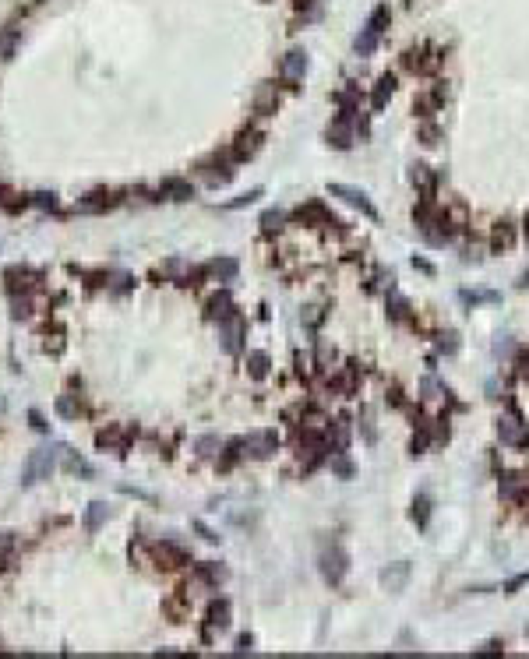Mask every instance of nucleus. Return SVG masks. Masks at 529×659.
<instances>
[{
  "mask_svg": "<svg viewBox=\"0 0 529 659\" xmlns=\"http://www.w3.org/2000/svg\"><path fill=\"white\" fill-rule=\"evenodd\" d=\"M413 187H420L423 190V197H430L434 194V184H437V177L430 173V166H413Z\"/></svg>",
  "mask_w": 529,
  "mask_h": 659,
  "instance_id": "nucleus-24",
  "label": "nucleus"
},
{
  "mask_svg": "<svg viewBox=\"0 0 529 659\" xmlns=\"http://www.w3.org/2000/svg\"><path fill=\"white\" fill-rule=\"evenodd\" d=\"M413 265H417V268H420V272H427V276H430V272H434V268H430V265H427V261H423V258H413Z\"/></svg>",
  "mask_w": 529,
  "mask_h": 659,
  "instance_id": "nucleus-46",
  "label": "nucleus"
},
{
  "mask_svg": "<svg viewBox=\"0 0 529 659\" xmlns=\"http://www.w3.org/2000/svg\"><path fill=\"white\" fill-rule=\"evenodd\" d=\"M156 561H159L163 567H170V571H173V567H184V565H187V550L166 540V543H159V547H156Z\"/></svg>",
  "mask_w": 529,
  "mask_h": 659,
  "instance_id": "nucleus-14",
  "label": "nucleus"
},
{
  "mask_svg": "<svg viewBox=\"0 0 529 659\" xmlns=\"http://www.w3.org/2000/svg\"><path fill=\"white\" fill-rule=\"evenodd\" d=\"M385 296H388V317H392V321H410V317H413V307H410V300H406L403 293L392 289V293H385Z\"/></svg>",
  "mask_w": 529,
  "mask_h": 659,
  "instance_id": "nucleus-21",
  "label": "nucleus"
},
{
  "mask_svg": "<svg viewBox=\"0 0 529 659\" xmlns=\"http://www.w3.org/2000/svg\"><path fill=\"white\" fill-rule=\"evenodd\" d=\"M406 578H410V565H406V561H399V565H388L385 571H381V585H385L388 592H403Z\"/></svg>",
  "mask_w": 529,
  "mask_h": 659,
  "instance_id": "nucleus-16",
  "label": "nucleus"
},
{
  "mask_svg": "<svg viewBox=\"0 0 529 659\" xmlns=\"http://www.w3.org/2000/svg\"><path fill=\"white\" fill-rule=\"evenodd\" d=\"M32 427H36V430H46V423H43V416H39V413H32Z\"/></svg>",
  "mask_w": 529,
  "mask_h": 659,
  "instance_id": "nucleus-47",
  "label": "nucleus"
},
{
  "mask_svg": "<svg viewBox=\"0 0 529 659\" xmlns=\"http://www.w3.org/2000/svg\"><path fill=\"white\" fill-rule=\"evenodd\" d=\"M261 197V187H254V190H247V194H240L236 201H229V208H244V205H251V201H258Z\"/></svg>",
  "mask_w": 529,
  "mask_h": 659,
  "instance_id": "nucleus-39",
  "label": "nucleus"
},
{
  "mask_svg": "<svg viewBox=\"0 0 529 659\" xmlns=\"http://www.w3.org/2000/svg\"><path fill=\"white\" fill-rule=\"evenodd\" d=\"M205 272H209L215 283H233V279H236V272H240V265H236L233 258H219V261H212Z\"/></svg>",
  "mask_w": 529,
  "mask_h": 659,
  "instance_id": "nucleus-19",
  "label": "nucleus"
},
{
  "mask_svg": "<svg viewBox=\"0 0 529 659\" xmlns=\"http://www.w3.org/2000/svg\"><path fill=\"white\" fill-rule=\"evenodd\" d=\"M215 448H219L215 437H202V441H198V455H215Z\"/></svg>",
  "mask_w": 529,
  "mask_h": 659,
  "instance_id": "nucleus-41",
  "label": "nucleus"
},
{
  "mask_svg": "<svg viewBox=\"0 0 529 659\" xmlns=\"http://www.w3.org/2000/svg\"><path fill=\"white\" fill-rule=\"evenodd\" d=\"M437 138H441L437 124H420V141L423 145H437Z\"/></svg>",
  "mask_w": 529,
  "mask_h": 659,
  "instance_id": "nucleus-38",
  "label": "nucleus"
},
{
  "mask_svg": "<svg viewBox=\"0 0 529 659\" xmlns=\"http://www.w3.org/2000/svg\"><path fill=\"white\" fill-rule=\"evenodd\" d=\"M325 138H328V145L332 148H349L353 141H356V124H353V116H335L328 127H325Z\"/></svg>",
  "mask_w": 529,
  "mask_h": 659,
  "instance_id": "nucleus-7",
  "label": "nucleus"
},
{
  "mask_svg": "<svg viewBox=\"0 0 529 659\" xmlns=\"http://www.w3.org/2000/svg\"><path fill=\"white\" fill-rule=\"evenodd\" d=\"M328 466H332V472H335V476H342V479H349V476H353V462L346 459V452H332V455H328Z\"/></svg>",
  "mask_w": 529,
  "mask_h": 659,
  "instance_id": "nucleus-29",
  "label": "nucleus"
},
{
  "mask_svg": "<svg viewBox=\"0 0 529 659\" xmlns=\"http://www.w3.org/2000/svg\"><path fill=\"white\" fill-rule=\"evenodd\" d=\"M293 219L297 222H304V226H339L328 212H325V205L321 201H307V205H300L297 212H293Z\"/></svg>",
  "mask_w": 529,
  "mask_h": 659,
  "instance_id": "nucleus-12",
  "label": "nucleus"
},
{
  "mask_svg": "<svg viewBox=\"0 0 529 659\" xmlns=\"http://www.w3.org/2000/svg\"><path fill=\"white\" fill-rule=\"evenodd\" d=\"M328 194L332 197H342L349 208H356V212H364L367 219H378V208H374V201L364 194L360 187H349V184H328Z\"/></svg>",
  "mask_w": 529,
  "mask_h": 659,
  "instance_id": "nucleus-6",
  "label": "nucleus"
},
{
  "mask_svg": "<svg viewBox=\"0 0 529 659\" xmlns=\"http://www.w3.org/2000/svg\"><path fill=\"white\" fill-rule=\"evenodd\" d=\"M57 409H60V413H64V416H75V405H71V402H67V398H60V402H57Z\"/></svg>",
  "mask_w": 529,
  "mask_h": 659,
  "instance_id": "nucleus-45",
  "label": "nucleus"
},
{
  "mask_svg": "<svg viewBox=\"0 0 529 659\" xmlns=\"http://www.w3.org/2000/svg\"><path fill=\"white\" fill-rule=\"evenodd\" d=\"M526 518H529V497H526Z\"/></svg>",
  "mask_w": 529,
  "mask_h": 659,
  "instance_id": "nucleus-51",
  "label": "nucleus"
},
{
  "mask_svg": "<svg viewBox=\"0 0 529 659\" xmlns=\"http://www.w3.org/2000/svg\"><path fill=\"white\" fill-rule=\"evenodd\" d=\"M360 434H364L367 445H374V437H378V434H374V413H371L367 405L360 409Z\"/></svg>",
  "mask_w": 529,
  "mask_h": 659,
  "instance_id": "nucleus-32",
  "label": "nucleus"
},
{
  "mask_svg": "<svg viewBox=\"0 0 529 659\" xmlns=\"http://www.w3.org/2000/svg\"><path fill=\"white\" fill-rule=\"evenodd\" d=\"M498 441L505 445V448H529V423L516 413V409H508V413H501L498 416Z\"/></svg>",
  "mask_w": 529,
  "mask_h": 659,
  "instance_id": "nucleus-4",
  "label": "nucleus"
},
{
  "mask_svg": "<svg viewBox=\"0 0 529 659\" xmlns=\"http://www.w3.org/2000/svg\"><path fill=\"white\" fill-rule=\"evenodd\" d=\"M523 585H529V571H526V574H519V578H512V582L505 585V596H516Z\"/></svg>",
  "mask_w": 529,
  "mask_h": 659,
  "instance_id": "nucleus-40",
  "label": "nucleus"
},
{
  "mask_svg": "<svg viewBox=\"0 0 529 659\" xmlns=\"http://www.w3.org/2000/svg\"><path fill=\"white\" fill-rule=\"evenodd\" d=\"M374 289H381V293H392V289H396V276H392L388 268H378V272H374Z\"/></svg>",
  "mask_w": 529,
  "mask_h": 659,
  "instance_id": "nucleus-36",
  "label": "nucleus"
},
{
  "mask_svg": "<svg viewBox=\"0 0 529 659\" xmlns=\"http://www.w3.org/2000/svg\"><path fill=\"white\" fill-rule=\"evenodd\" d=\"M516 240H519L516 222L501 219V222H494V226H491V240H487V247H491L494 254H501V251H512V247H516Z\"/></svg>",
  "mask_w": 529,
  "mask_h": 659,
  "instance_id": "nucleus-9",
  "label": "nucleus"
},
{
  "mask_svg": "<svg viewBox=\"0 0 529 659\" xmlns=\"http://www.w3.org/2000/svg\"><path fill=\"white\" fill-rule=\"evenodd\" d=\"M205 314H209L212 321H226V317H233L236 310H233V296L222 289V293H215V296H209V303H205Z\"/></svg>",
  "mask_w": 529,
  "mask_h": 659,
  "instance_id": "nucleus-15",
  "label": "nucleus"
},
{
  "mask_svg": "<svg viewBox=\"0 0 529 659\" xmlns=\"http://www.w3.org/2000/svg\"><path fill=\"white\" fill-rule=\"evenodd\" d=\"M32 197H36V205H39V208H46V205L53 208V194H32Z\"/></svg>",
  "mask_w": 529,
  "mask_h": 659,
  "instance_id": "nucleus-44",
  "label": "nucleus"
},
{
  "mask_svg": "<svg viewBox=\"0 0 529 659\" xmlns=\"http://www.w3.org/2000/svg\"><path fill=\"white\" fill-rule=\"evenodd\" d=\"M388 402H392V405H399V409H406V398H403V388H396V384H392V391H388Z\"/></svg>",
  "mask_w": 529,
  "mask_h": 659,
  "instance_id": "nucleus-43",
  "label": "nucleus"
},
{
  "mask_svg": "<svg viewBox=\"0 0 529 659\" xmlns=\"http://www.w3.org/2000/svg\"><path fill=\"white\" fill-rule=\"evenodd\" d=\"M240 455H247V459H268L276 448H279V434L276 430H258V434H247L244 441H240Z\"/></svg>",
  "mask_w": 529,
  "mask_h": 659,
  "instance_id": "nucleus-5",
  "label": "nucleus"
},
{
  "mask_svg": "<svg viewBox=\"0 0 529 659\" xmlns=\"http://www.w3.org/2000/svg\"><path fill=\"white\" fill-rule=\"evenodd\" d=\"M335 364V349L328 342H317V371H332Z\"/></svg>",
  "mask_w": 529,
  "mask_h": 659,
  "instance_id": "nucleus-33",
  "label": "nucleus"
},
{
  "mask_svg": "<svg viewBox=\"0 0 529 659\" xmlns=\"http://www.w3.org/2000/svg\"><path fill=\"white\" fill-rule=\"evenodd\" d=\"M268 353H247V374L254 377V381H261V377L268 374Z\"/></svg>",
  "mask_w": 529,
  "mask_h": 659,
  "instance_id": "nucleus-27",
  "label": "nucleus"
},
{
  "mask_svg": "<svg viewBox=\"0 0 529 659\" xmlns=\"http://www.w3.org/2000/svg\"><path fill=\"white\" fill-rule=\"evenodd\" d=\"M304 75H307V53L304 50H290L283 57V64H279V78L286 85H297V82H304Z\"/></svg>",
  "mask_w": 529,
  "mask_h": 659,
  "instance_id": "nucleus-8",
  "label": "nucleus"
},
{
  "mask_svg": "<svg viewBox=\"0 0 529 659\" xmlns=\"http://www.w3.org/2000/svg\"><path fill=\"white\" fill-rule=\"evenodd\" d=\"M388 18H392L388 4H378V7L371 11L367 25L360 28V36H356V43H353L356 57H371V53L378 50V43H381V36H385V28H388Z\"/></svg>",
  "mask_w": 529,
  "mask_h": 659,
  "instance_id": "nucleus-1",
  "label": "nucleus"
},
{
  "mask_svg": "<svg viewBox=\"0 0 529 659\" xmlns=\"http://www.w3.org/2000/svg\"><path fill=\"white\" fill-rule=\"evenodd\" d=\"M109 205H113V194H109V190H92V194H85V197L78 201L82 212H99V208H109Z\"/></svg>",
  "mask_w": 529,
  "mask_h": 659,
  "instance_id": "nucleus-22",
  "label": "nucleus"
},
{
  "mask_svg": "<svg viewBox=\"0 0 529 659\" xmlns=\"http://www.w3.org/2000/svg\"><path fill=\"white\" fill-rule=\"evenodd\" d=\"M484 251H487L484 244H466V247H462V261H466V265H480V261H484Z\"/></svg>",
  "mask_w": 529,
  "mask_h": 659,
  "instance_id": "nucleus-34",
  "label": "nucleus"
},
{
  "mask_svg": "<svg viewBox=\"0 0 529 659\" xmlns=\"http://www.w3.org/2000/svg\"><path fill=\"white\" fill-rule=\"evenodd\" d=\"M219 339H222L226 353H240V346H244V317L233 314V317L219 321Z\"/></svg>",
  "mask_w": 529,
  "mask_h": 659,
  "instance_id": "nucleus-10",
  "label": "nucleus"
},
{
  "mask_svg": "<svg viewBox=\"0 0 529 659\" xmlns=\"http://www.w3.org/2000/svg\"><path fill=\"white\" fill-rule=\"evenodd\" d=\"M512 367H516V374L523 377V381H529V346H523V349L516 353V364H512Z\"/></svg>",
  "mask_w": 529,
  "mask_h": 659,
  "instance_id": "nucleus-37",
  "label": "nucleus"
},
{
  "mask_svg": "<svg viewBox=\"0 0 529 659\" xmlns=\"http://www.w3.org/2000/svg\"><path fill=\"white\" fill-rule=\"evenodd\" d=\"M11 50H14V32H4L0 36V57H11Z\"/></svg>",
  "mask_w": 529,
  "mask_h": 659,
  "instance_id": "nucleus-42",
  "label": "nucleus"
},
{
  "mask_svg": "<svg viewBox=\"0 0 529 659\" xmlns=\"http://www.w3.org/2000/svg\"><path fill=\"white\" fill-rule=\"evenodd\" d=\"M413 522H417L420 529H427V522H430V497H427V494H420V497L413 501Z\"/></svg>",
  "mask_w": 529,
  "mask_h": 659,
  "instance_id": "nucleus-31",
  "label": "nucleus"
},
{
  "mask_svg": "<svg viewBox=\"0 0 529 659\" xmlns=\"http://www.w3.org/2000/svg\"><path fill=\"white\" fill-rule=\"evenodd\" d=\"M437 353H445V356H455V353H459V335H455V332L441 335V339H437Z\"/></svg>",
  "mask_w": 529,
  "mask_h": 659,
  "instance_id": "nucleus-35",
  "label": "nucleus"
},
{
  "mask_svg": "<svg viewBox=\"0 0 529 659\" xmlns=\"http://www.w3.org/2000/svg\"><path fill=\"white\" fill-rule=\"evenodd\" d=\"M276 106H279V92H276V85H261L258 95H254V109H258V113H272Z\"/></svg>",
  "mask_w": 529,
  "mask_h": 659,
  "instance_id": "nucleus-23",
  "label": "nucleus"
},
{
  "mask_svg": "<svg viewBox=\"0 0 529 659\" xmlns=\"http://www.w3.org/2000/svg\"><path fill=\"white\" fill-rule=\"evenodd\" d=\"M286 219H290L286 212L272 208V212H265V215H261V229H265V233H279V229L286 226Z\"/></svg>",
  "mask_w": 529,
  "mask_h": 659,
  "instance_id": "nucleus-28",
  "label": "nucleus"
},
{
  "mask_svg": "<svg viewBox=\"0 0 529 659\" xmlns=\"http://www.w3.org/2000/svg\"><path fill=\"white\" fill-rule=\"evenodd\" d=\"M519 289H529V272L523 276V279H519Z\"/></svg>",
  "mask_w": 529,
  "mask_h": 659,
  "instance_id": "nucleus-49",
  "label": "nucleus"
},
{
  "mask_svg": "<svg viewBox=\"0 0 529 659\" xmlns=\"http://www.w3.org/2000/svg\"><path fill=\"white\" fill-rule=\"evenodd\" d=\"M60 455H64V448H60V445H50V448H36V452L28 455L25 469H21V483H25V486H36V483L50 479V476L57 472V459H60Z\"/></svg>",
  "mask_w": 529,
  "mask_h": 659,
  "instance_id": "nucleus-2",
  "label": "nucleus"
},
{
  "mask_svg": "<svg viewBox=\"0 0 529 659\" xmlns=\"http://www.w3.org/2000/svg\"><path fill=\"white\" fill-rule=\"evenodd\" d=\"M106 518H109V508H106L103 501H96V504H89V511H85V529H89V533H96V529L103 525Z\"/></svg>",
  "mask_w": 529,
  "mask_h": 659,
  "instance_id": "nucleus-26",
  "label": "nucleus"
},
{
  "mask_svg": "<svg viewBox=\"0 0 529 659\" xmlns=\"http://www.w3.org/2000/svg\"><path fill=\"white\" fill-rule=\"evenodd\" d=\"M403 67H406V71H413V75H427V71H434V67H437V57H430L423 46H413V50H406V53H403Z\"/></svg>",
  "mask_w": 529,
  "mask_h": 659,
  "instance_id": "nucleus-13",
  "label": "nucleus"
},
{
  "mask_svg": "<svg viewBox=\"0 0 529 659\" xmlns=\"http://www.w3.org/2000/svg\"><path fill=\"white\" fill-rule=\"evenodd\" d=\"M261 148V131H244L233 145V159H251Z\"/></svg>",
  "mask_w": 529,
  "mask_h": 659,
  "instance_id": "nucleus-18",
  "label": "nucleus"
},
{
  "mask_svg": "<svg viewBox=\"0 0 529 659\" xmlns=\"http://www.w3.org/2000/svg\"><path fill=\"white\" fill-rule=\"evenodd\" d=\"M159 194H163V197H170V201H191V197H195V187H191V180L170 177V180H163Z\"/></svg>",
  "mask_w": 529,
  "mask_h": 659,
  "instance_id": "nucleus-17",
  "label": "nucleus"
},
{
  "mask_svg": "<svg viewBox=\"0 0 529 659\" xmlns=\"http://www.w3.org/2000/svg\"><path fill=\"white\" fill-rule=\"evenodd\" d=\"M226 628H229V603L219 599L209 606V635L205 638H212V631H226Z\"/></svg>",
  "mask_w": 529,
  "mask_h": 659,
  "instance_id": "nucleus-20",
  "label": "nucleus"
},
{
  "mask_svg": "<svg viewBox=\"0 0 529 659\" xmlns=\"http://www.w3.org/2000/svg\"><path fill=\"white\" fill-rule=\"evenodd\" d=\"M396 92V78L392 75H385V78H378V89H374V95H371V106L374 109H381L385 102H388V95Z\"/></svg>",
  "mask_w": 529,
  "mask_h": 659,
  "instance_id": "nucleus-25",
  "label": "nucleus"
},
{
  "mask_svg": "<svg viewBox=\"0 0 529 659\" xmlns=\"http://www.w3.org/2000/svg\"><path fill=\"white\" fill-rule=\"evenodd\" d=\"M11 547V533H0V550H7Z\"/></svg>",
  "mask_w": 529,
  "mask_h": 659,
  "instance_id": "nucleus-48",
  "label": "nucleus"
},
{
  "mask_svg": "<svg viewBox=\"0 0 529 659\" xmlns=\"http://www.w3.org/2000/svg\"><path fill=\"white\" fill-rule=\"evenodd\" d=\"M498 490H501V497H505V501L523 504V501L529 497V479H526V476H519V472H505Z\"/></svg>",
  "mask_w": 529,
  "mask_h": 659,
  "instance_id": "nucleus-11",
  "label": "nucleus"
},
{
  "mask_svg": "<svg viewBox=\"0 0 529 659\" xmlns=\"http://www.w3.org/2000/svg\"><path fill=\"white\" fill-rule=\"evenodd\" d=\"M420 391H423V398H445V402H448V395H452V391H448V388H445L437 377H423Z\"/></svg>",
  "mask_w": 529,
  "mask_h": 659,
  "instance_id": "nucleus-30",
  "label": "nucleus"
},
{
  "mask_svg": "<svg viewBox=\"0 0 529 659\" xmlns=\"http://www.w3.org/2000/svg\"><path fill=\"white\" fill-rule=\"evenodd\" d=\"M523 236H526V244H529V215H526V222H523Z\"/></svg>",
  "mask_w": 529,
  "mask_h": 659,
  "instance_id": "nucleus-50",
  "label": "nucleus"
},
{
  "mask_svg": "<svg viewBox=\"0 0 529 659\" xmlns=\"http://www.w3.org/2000/svg\"><path fill=\"white\" fill-rule=\"evenodd\" d=\"M317 567H321V578H325L328 585H342V578H346V571H349V557H346V550H342L335 540H321Z\"/></svg>",
  "mask_w": 529,
  "mask_h": 659,
  "instance_id": "nucleus-3",
  "label": "nucleus"
}]
</instances>
